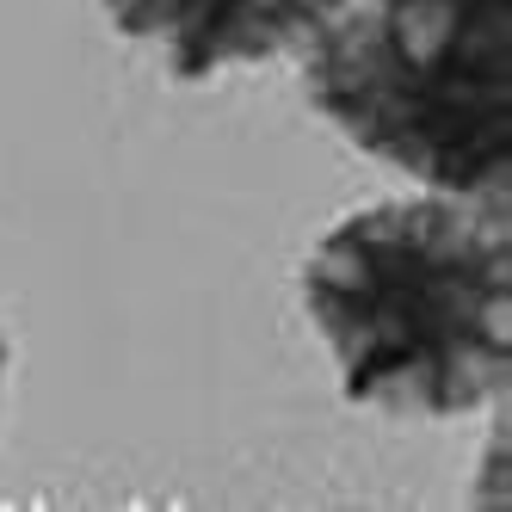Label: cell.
<instances>
[{
  "label": "cell",
  "mask_w": 512,
  "mask_h": 512,
  "mask_svg": "<svg viewBox=\"0 0 512 512\" xmlns=\"http://www.w3.org/2000/svg\"><path fill=\"white\" fill-rule=\"evenodd\" d=\"M0 389H7V334H0Z\"/></svg>",
  "instance_id": "5"
},
{
  "label": "cell",
  "mask_w": 512,
  "mask_h": 512,
  "mask_svg": "<svg viewBox=\"0 0 512 512\" xmlns=\"http://www.w3.org/2000/svg\"><path fill=\"white\" fill-rule=\"evenodd\" d=\"M352 0H105L124 38L161 44L173 81H210L303 50Z\"/></svg>",
  "instance_id": "3"
},
{
  "label": "cell",
  "mask_w": 512,
  "mask_h": 512,
  "mask_svg": "<svg viewBox=\"0 0 512 512\" xmlns=\"http://www.w3.org/2000/svg\"><path fill=\"white\" fill-rule=\"evenodd\" d=\"M371 7L408 38H445V31H463V25L512 19V0H371Z\"/></svg>",
  "instance_id": "4"
},
{
  "label": "cell",
  "mask_w": 512,
  "mask_h": 512,
  "mask_svg": "<svg viewBox=\"0 0 512 512\" xmlns=\"http://www.w3.org/2000/svg\"><path fill=\"white\" fill-rule=\"evenodd\" d=\"M309 105L364 155L432 192L506 198L512 179V19L408 38L352 0L303 44Z\"/></svg>",
  "instance_id": "2"
},
{
  "label": "cell",
  "mask_w": 512,
  "mask_h": 512,
  "mask_svg": "<svg viewBox=\"0 0 512 512\" xmlns=\"http://www.w3.org/2000/svg\"><path fill=\"white\" fill-rule=\"evenodd\" d=\"M303 309L358 408L457 420L506 395V198H389L334 223L303 266Z\"/></svg>",
  "instance_id": "1"
}]
</instances>
